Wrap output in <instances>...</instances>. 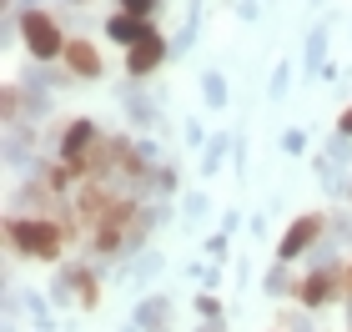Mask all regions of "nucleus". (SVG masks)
I'll return each instance as SVG.
<instances>
[{
    "label": "nucleus",
    "instance_id": "nucleus-4",
    "mask_svg": "<svg viewBox=\"0 0 352 332\" xmlns=\"http://www.w3.org/2000/svg\"><path fill=\"white\" fill-rule=\"evenodd\" d=\"M91 141H96V121H71L66 126V136H60V151H66V162L76 166V171H86V162H91Z\"/></svg>",
    "mask_w": 352,
    "mask_h": 332
},
{
    "label": "nucleus",
    "instance_id": "nucleus-8",
    "mask_svg": "<svg viewBox=\"0 0 352 332\" xmlns=\"http://www.w3.org/2000/svg\"><path fill=\"white\" fill-rule=\"evenodd\" d=\"M332 292H338V282H332V272H312V277H307V282L297 287L302 307H322V302H332Z\"/></svg>",
    "mask_w": 352,
    "mask_h": 332
},
{
    "label": "nucleus",
    "instance_id": "nucleus-7",
    "mask_svg": "<svg viewBox=\"0 0 352 332\" xmlns=\"http://www.w3.org/2000/svg\"><path fill=\"white\" fill-rule=\"evenodd\" d=\"M106 30H111L116 41H131V45H141V41H151V36H156V30L141 21V15H111Z\"/></svg>",
    "mask_w": 352,
    "mask_h": 332
},
{
    "label": "nucleus",
    "instance_id": "nucleus-2",
    "mask_svg": "<svg viewBox=\"0 0 352 332\" xmlns=\"http://www.w3.org/2000/svg\"><path fill=\"white\" fill-rule=\"evenodd\" d=\"M21 36H25V45H30V56H36V60H56V56H66V45H71L45 10H25L21 15Z\"/></svg>",
    "mask_w": 352,
    "mask_h": 332
},
{
    "label": "nucleus",
    "instance_id": "nucleus-10",
    "mask_svg": "<svg viewBox=\"0 0 352 332\" xmlns=\"http://www.w3.org/2000/svg\"><path fill=\"white\" fill-rule=\"evenodd\" d=\"M221 96H227V91H221V81L212 76V81H206V101H212V106H221Z\"/></svg>",
    "mask_w": 352,
    "mask_h": 332
},
{
    "label": "nucleus",
    "instance_id": "nucleus-3",
    "mask_svg": "<svg viewBox=\"0 0 352 332\" xmlns=\"http://www.w3.org/2000/svg\"><path fill=\"white\" fill-rule=\"evenodd\" d=\"M317 236H322V217H317V212H307V217H297L292 227H287V236L277 242V257H282V262H292V257H302V252H307V247L317 242Z\"/></svg>",
    "mask_w": 352,
    "mask_h": 332
},
{
    "label": "nucleus",
    "instance_id": "nucleus-9",
    "mask_svg": "<svg viewBox=\"0 0 352 332\" xmlns=\"http://www.w3.org/2000/svg\"><path fill=\"white\" fill-rule=\"evenodd\" d=\"M121 10H126V15H141V21H146V15L156 10V0H121Z\"/></svg>",
    "mask_w": 352,
    "mask_h": 332
},
{
    "label": "nucleus",
    "instance_id": "nucleus-13",
    "mask_svg": "<svg viewBox=\"0 0 352 332\" xmlns=\"http://www.w3.org/2000/svg\"><path fill=\"white\" fill-rule=\"evenodd\" d=\"M201 332H221V327H217V322H212V327H201Z\"/></svg>",
    "mask_w": 352,
    "mask_h": 332
},
{
    "label": "nucleus",
    "instance_id": "nucleus-1",
    "mask_svg": "<svg viewBox=\"0 0 352 332\" xmlns=\"http://www.w3.org/2000/svg\"><path fill=\"white\" fill-rule=\"evenodd\" d=\"M6 242L21 252V257H41V262H56L60 257V227H56V221L10 217L6 221Z\"/></svg>",
    "mask_w": 352,
    "mask_h": 332
},
{
    "label": "nucleus",
    "instance_id": "nucleus-5",
    "mask_svg": "<svg viewBox=\"0 0 352 332\" xmlns=\"http://www.w3.org/2000/svg\"><path fill=\"white\" fill-rule=\"evenodd\" d=\"M166 60V41L162 36H151V41H141V45H131V56H126V71L131 76H151L156 66Z\"/></svg>",
    "mask_w": 352,
    "mask_h": 332
},
{
    "label": "nucleus",
    "instance_id": "nucleus-12",
    "mask_svg": "<svg viewBox=\"0 0 352 332\" xmlns=\"http://www.w3.org/2000/svg\"><path fill=\"white\" fill-rule=\"evenodd\" d=\"M347 287H352V262H347Z\"/></svg>",
    "mask_w": 352,
    "mask_h": 332
},
{
    "label": "nucleus",
    "instance_id": "nucleus-11",
    "mask_svg": "<svg viewBox=\"0 0 352 332\" xmlns=\"http://www.w3.org/2000/svg\"><path fill=\"white\" fill-rule=\"evenodd\" d=\"M338 131H342V136H347V141H352V106H347V111H342V121H338Z\"/></svg>",
    "mask_w": 352,
    "mask_h": 332
},
{
    "label": "nucleus",
    "instance_id": "nucleus-6",
    "mask_svg": "<svg viewBox=\"0 0 352 332\" xmlns=\"http://www.w3.org/2000/svg\"><path fill=\"white\" fill-rule=\"evenodd\" d=\"M66 66H71V76H86V81H96V76H101V56H96V45L71 41V45H66Z\"/></svg>",
    "mask_w": 352,
    "mask_h": 332
}]
</instances>
